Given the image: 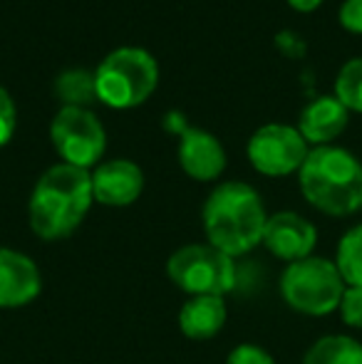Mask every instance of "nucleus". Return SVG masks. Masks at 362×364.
<instances>
[{
    "mask_svg": "<svg viewBox=\"0 0 362 364\" xmlns=\"http://www.w3.org/2000/svg\"><path fill=\"white\" fill-rule=\"evenodd\" d=\"M335 97L348 109L362 112V58H353L335 77Z\"/></svg>",
    "mask_w": 362,
    "mask_h": 364,
    "instance_id": "a211bd4d",
    "label": "nucleus"
},
{
    "mask_svg": "<svg viewBox=\"0 0 362 364\" xmlns=\"http://www.w3.org/2000/svg\"><path fill=\"white\" fill-rule=\"evenodd\" d=\"M303 364H362V345L345 335L323 337L308 350Z\"/></svg>",
    "mask_w": 362,
    "mask_h": 364,
    "instance_id": "2eb2a0df",
    "label": "nucleus"
},
{
    "mask_svg": "<svg viewBox=\"0 0 362 364\" xmlns=\"http://www.w3.org/2000/svg\"><path fill=\"white\" fill-rule=\"evenodd\" d=\"M55 92L65 102V107H87L97 97L95 73L90 70H65L55 80Z\"/></svg>",
    "mask_w": 362,
    "mask_h": 364,
    "instance_id": "f3484780",
    "label": "nucleus"
},
{
    "mask_svg": "<svg viewBox=\"0 0 362 364\" xmlns=\"http://www.w3.org/2000/svg\"><path fill=\"white\" fill-rule=\"evenodd\" d=\"M280 292L285 302L303 315H328L340 307L345 283L335 263L325 258H303L285 268Z\"/></svg>",
    "mask_w": 362,
    "mask_h": 364,
    "instance_id": "39448f33",
    "label": "nucleus"
},
{
    "mask_svg": "<svg viewBox=\"0 0 362 364\" xmlns=\"http://www.w3.org/2000/svg\"><path fill=\"white\" fill-rule=\"evenodd\" d=\"M43 290L38 265L25 253L0 248V307H23Z\"/></svg>",
    "mask_w": 362,
    "mask_h": 364,
    "instance_id": "f8f14e48",
    "label": "nucleus"
},
{
    "mask_svg": "<svg viewBox=\"0 0 362 364\" xmlns=\"http://www.w3.org/2000/svg\"><path fill=\"white\" fill-rule=\"evenodd\" d=\"M340 23L348 28L350 33L362 35V0H345L340 5Z\"/></svg>",
    "mask_w": 362,
    "mask_h": 364,
    "instance_id": "4be33fe9",
    "label": "nucleus"
},
{
    "mask_svg": "<svg viewBox=\"0 0 362 364\" xmlns=\"http://www.w3.org/2000/svg\"><path fill=\"white\" fill-rule=\"evenodd\" d=\"M318 240V230L308 218L298 216L293 211L275 213L266 220V230H263V245L280 260H295L310 258Z\"/></svg>",
    "mask_w": 362,
    "mask_h": 364,
    "instance_id": "9d476101",
    "label": "nucleus"
},
{
    "mask_svg": "<svg viewBox=\"0 0 362 364\" xmlns=\"http://www.w3.org/2000/svg\"><path fill=\"white\" fill-rule=\"evenodd\" d=\"M303 196L328 216H350L362 206V164L348 149L315 146L300 166Z\"/></svg>",
    "mask_w": 362,
    "mask_h": 364,
    "instance_id": "7ed1b4c3",
    "label": "nucleus"
},
{
    "mask_svg": "<svg viewBox=\"0 0 362 364\" xmlns=\"http://www.w3.org/2000/svg\"><path fill=\"white\" fill-rule=\"evenodd\" d=\"M226 364H275L273 357L266 350L256 345H238L236 350L228 355Z\"/></svg>",
    "mask_w": 362,
    "mask_h": 364,
    "instance_id": "412c9836",
    "label": "nucleus"
},
{
    "mask_svg": "<svg viewBox=\"0 0 362 364\" xmlns=\"http://www.w3.org/2000/svg\"><path fill=\"white\" fill-rule=\"evenodd\" d=\"M92 173V196L105 206H129L144 191V173L129 159H112Z\"/></svg>",
    "mask_w": 362,
    "mask_h": 364,
    "instance_id": "9b49d317",
    "label": "nucleus"
},
{
    "mask_svg": "<svg viewBox=\"0 0 362 364\" xmlns=\"http://www.w3.org/2000/svg\"><path fill=\"white\" fill-rule=\"evenodd\" d=\"M50 136L63 161L80 168L100 161L107 146L105 127L87 107H63L50 124Z\"/></svg>",
    "mask_w": 362,
    "mask_h": 364,
    "instance_id": "0eeeda50",
    "label": "nucleus"
},
{
    "mask_svg": "<svg viewBox=\"0 0 362 364\" xmlns=\"http://www.w3.org/2000/svg\"><path fill=\"white\" fill-rule=\"evenodd\" d=\"M340 315L345 325L362 327V288H348L345 285L343 300H340Z\"/></svg>",
    "mask_w": 362,
    "mask_h": 364,
    "instance_id": "6ab92c4d",
    "label": "nucleus"
},
{
    "mask_svg": "<svg viewBox=\"0 0 362 364\" xmlns=\"http://www.w3.org/2000/svg\"><path fill=\"white\" fill-rule=\"evenodd\" d=\"M159 85V65L144 48H117L95 70L97 97L105 105L127 109L137 107Z\"/></svg>",
    "mask_w": 362,
    "mask_h": 364,
    "instance_id": "20e7f679",
    "label": "nucleus"
},
{
    "mask_svg": "<svg viewBox=\"0 0 362 364\" xmlns=\"http://www.w3.org/2000/svg\"><path fill=\"white\" fill-rule=\"evenodd\" d=\"M308 156V141L290 124H263L248 139V159L266 176H288L300 171Z\"/></svg>",
    "mask_w": 362,
    "mask_h": 364,
    "instance_id": "6e6552de",
    "label": "nucleus"
},
{
    "mask_svg": "<svg viewBox=\"0 0 362 364\" xmlns=\"http://www.w3.org/2000/svg\"><path fill=\"white\" fill-rule=\"evenodd\" d=\"M290 5H293L295 10H300V13H310V10L318 8L323 0H288Z\"/></svg>",
    "mask_w": 362,
    "mask_h": 364,
    "instance_id": "5701e85b",
    "label": "nucleus"
},
{
    "mask_svg": "<svg viewBox=\"0 0 362 364\" xmlns=\"http://www.w3.org/2000/svg\"><path fill=\"white\" fill-rule=\"evenodd\" d=\"M92 201V173L73 164H55L38 178L30 196V225L45 240L68 238L80 228Z\"/></svg>",
    "mask_w": 362,
    "mask_h": 364,
    "instance_id": "f257e3e1",
    "label": "nucleus"
},
{
    "mask_svg": "<svg viewBox=\"0 0 362 364\" xmlns=\"http://www.w3.org/2000/svg\"><path fill=\"white\" fill-rule=\"evenodd\" d=\"M15 122H18V117H15V102L8 90L0 87V146H5L10 141V136L15 132Z\"/></svg>",
    "mask_w": 362,
    "mask_h": 364,
    "instance_id": "aec40b11",
    "label": "nucleus"
},
{
    "mask_svg": "<svg viewBox=\"0 0 362 364\" xmlns=\"http://www.w3.org/2000/svg\"><path fill=\"white\" fill-rule=\"evenodd\" d=\"M335 268L348 288H362V225L350 228L340 238Z\"/></svg>",
    "mask_w": 362,
    "mask_h": 364,
    "instance_id": "dca6fc26",
    "label": "nucleus"
},
{
    "mask_svg": "<svg viewBox=\"0 0 362 364\" xmlns=\"http://www.w3.org/2000/svg\"><path fill=\"white\" fill-rule=\"evenodd\" d=\"M169 278L176 288L191 295H218L223 297L236 285L233 258L213 248L211 243L183 245L169 258Z\"/></svg>",
    "mask_w": 362,
    "mask_h": 364,
    "instance_id": "423d86ee",
    "label": "nucleus"
},
{
    "mask_svg": "<svg viewBox=\"0 0 362 364\" xmlns=\"http://www.w3.org/2000/svg\"><path fill=\"white\" fill-rule=\"evenodd\" d=\"M348 107L335 95L315 97L313 102L303 107L298 122V132L305 141H313L318 146H325L328 141L338 139L348 127Z\"/></svg>",
    "mask_w": 362,
    "mask_h": 364,
    "instance_id": "ddd939ff",
    "label": "nucleus"
},
{
    "mask_svg": "<svg viewBox=\"0 0 362 364\" xmlns=\"http://www.w3.org/2000/svg\"><path fill=\"white\" fill-rule=\"evenodd\" d=\"M201 218L208 243L231 258L251 253L263 243L268 220L258 191L243 181H226L213 188L203 203Z\"/></svg>",
    "mask_w": 362,
    "mask_h": 364,
    "instance_id": "f03ea898",
    "label": "nucleus"
},
{
    "mask_svg": "<svg viewBox=\"0 0 362 364\" xmlns=\"http://www.w3.org/2000/svg\"><path fill=\"white\" fill-rule=\"evenodd\" d=\"M166 127L179 134V164L196 181H213L226 168V149L206 129L188 127L181 112H169Z\"/></svg>",
    "mask_w": 362,
    "mask_h": 364,
    "instance_id": "1a4fd4ad",
    "label": "nucleus"
},
{
    "mask_svg": "<svg viewBox=\"0 0 362 364\" xmlns=\"http://www.w3.org/2000/svg\"><path fill=\"white\" fill-rule=\"evenodd\" d=\"M226 325V302L218 295H193L179 312V330L188 340H211Z\"/></svg>",
    "mask_w": 362,
    "mask_h": 364,
    "instance_id": "4468645a",
    "label": "nucleus"
}]
</instances>
